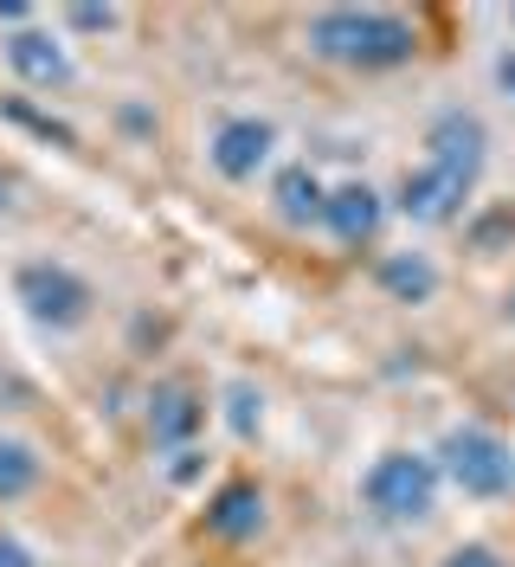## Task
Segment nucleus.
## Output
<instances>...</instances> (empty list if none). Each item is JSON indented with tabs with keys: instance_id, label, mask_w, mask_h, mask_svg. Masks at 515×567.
Listing matches in <instances>:
<instances>
[{
	"instance_id": "1",
	"label": "nucleus",
	"mask_w": 515,
	"mask_h": 567,
	"mask_svg": "<svg viewBox=\"0 0 515 567\" xmlns=\"http://www.w3.org/2000/svg\"><path fill=\"white\" fill-rule=\"evenodd\" d=\"M483 155H490V130L471 110H445L432 116V136H425V168H412L400 181V213L419 226H445L464 213V200L477 194Z\"/></svg>"
},
{
	"instance_id": "2",
	"label": "nucleus",
	"mask_w": 515,
	"mask_h": 567,
	"mask_svg": "<svg viewBox=\"0 0 515 567\" xmlns=\"http://www.w3.org/2000/svg\"><path fill=\"white\" fill-rule=\"evenodd\" d=\"M303 45L342 71H393L412 65L419 27L406 13H387V7H322L303 27Z\"/></svg>"
},
{
	"instance_id": "3",
	"label": "nucleus",
	"mask_w": 515,
	"mask_h": 567,
	"mask_svg": "<svg viewBox=\"0 0 515 567\" xmlns=\"http://www.w3.org/2000/svg\"><path fill=\"white\" fill-rule=\"evenodd\" d=\"M361 503L380 523H419L439 503V458L425 452H380L361 477Z\"/></svg>"
},
{
	"instance_id": "4",
	"label": "nucleus",
	"mask_w": 515,
	"mask_h": 567,
	"mask_svg": "<svg viewBox=\"0 0 515 567\" xmlns=\"http://www.w3.org/2000/svg\"><path fill=\"white\" fill-rule=\"evenodd\" d=\"M439 477H451L464 496H503L515 484V452L490 425H457L439 445Z\"/></svg>"
},
{
	"instance_id": "5",
	"label": "nucleus",
	"mask_w": 515,
	"mask_h": 567,
	"mask_svg": "<svg viewBox=\"0 0 515 567\" xmlns=\"http://www.w3.org/2000/svg\"><path fill=\"white\" fill-rule=\"evenodd\" d=\"M13 297L27 303V317L45 322V329H78V322L91 317V284L78 278L71 265L59 258H27L20 271H13Z\"/></svg>"
},
{
	"instance_id": "6",
	"label": "nucleus",
	"mask_w": 515,
	"mask_h": 567,
	"mask_svg": "<svg viewBox=\"0 0 515 567\" xmlns=\"http://www.w3.org/2000/svg\"><path fill=\"white\" fill-rule=\"evenodd\" d=\"M271 148H277V130L265 123V116H226L219 130H213V168L226 181H258V168L271 162Z\"/></svg>"
},
{
	"instance_id": "7",
	"label": "nucleus",
	"mask_w": 515,
	"mask_h": 567,
	"mask_svg": "<svg viewBox=\"0 0 515 567\" xmlns=\"http://www.w3.org/2000/svg\"><path fill=\"white\" fill-rule=\"evenodd\" d=\"M7 65H13L20 84H33V91H65L71 84V52L45 33V27H20V33H7Z\"/></svg>"
},
{
	"instance_id": "8",
	"label": "nucleus",
	"mask_w": 515,
	"mask_h": 567,
	"mask_svg": "<svg viewBox=\"0 0 515 567\" xmlns=\"http://www.w3.org/2000/svg\"><path fill=\"white\" fill-rule=\"evenodd\" d=\"M380 219H387V200H380L368 181H342V187H329V200H322V226H329L342 246H368L380 233Z\"/></svg>"
},
{
	"instance_id": "9",
	"label": "nucleus",
	"mask_w": 515,
	"mask_h": 567,
	"mask_svg": "<svg viewBox=\"0 0 515 567\" xmlns=\"http://www.w3.org/2000/svg\"><path fill=\"white\" fill-rule=\"evenodd\" d=\"M206 406L194 400V388H181V381H162V388L148 393V432H155V445H168V452H187V439L200 432Z\"/></svg>"
},
{
	"instance_id": "10",
	"label": "nucleus",
	"mask_w": 515,
	"mask_h": 567,
	"mask_svg": "<svg viewBox=\"0 0 515 567\" xmlns=\"http://www.w3.org/2000/svg\"><path fill=\"white\" fill-rule=\"evenodd\" d=\"M206 529L219 542H251L265 529V491L258 484H226V491L206 503Z\"/></svg>"
},
{
	"instance_id": "11",
	"label": "nucleus",
	"mask_w": 515,
	"mask_h": 567,
	"mask_svg": "<svg viewBox=\"0 0 515 567\" xmlns=\"http://www.w3.org/2000/svg\"><path fill=\"white\" fill-rule=\"evenodd\" d=\"M271 200H277V213L290 219V226H322V200H329V187H322V175L309 168V162H290L284 175H277V187H271Z\"/></svg>"
},
{
	"instance_id": "12",
	"label": "nucleus",
	"mask_w": 515,
	"mask_h": 567,
	"mask_svg": "<svg viewBox=\"0 0 515 567\" xmlns=\"http://www.w3.org/2000/svg\"><path fill=\"white\" fill-rule=\"evenodd\" d=\"M374 278H380V290H387L393 303H425V297L439 290V271H432L425 251H387Z\"/></svg>"
},
{
	"instance_id": "13",
	"label": "nucleus",
	"mask_w": 515,
	"mask_h": 567,
	"mask_svg": "<svg viewBox=\"0 0 515 567\" xmlns=\"http://www.w3.org/2000/svg\"><path fill=\"white\" fill-rule=\"evenodd\" d=\"M33 484H39V452L27 439H7V432H0V503L27 496Z\"/></svg>"
},
{
	"instance_id": "14",
	"label": "nucleus",
	"mask_w": 515,
	"mask_h": 567,
	"mask_svg": "<svg viewBox=\"0 0 515 567\" xmlns=\"http://www.w3.org/2000/svg\"><path fill=\"white\" fill-rule=\"evenodd\" d=\"M226 420H233V432H239V439H251V425H258V393L245 388V381L226 393Z\"/></svg>"
},
{
	"instance_id": "15",
	"label": "nucleus",
	"mask_w": 515,
	"mask_h": 567,
	"mask_svg": "<svg viewBox=\"0 0 515 567\" xmlns=\"http://www.w3.org/2000/svg\"><path fill=\"white\" fill-rule=\"evenodd\" d=\"M65 20L78 33H110V27H116V7H71Z\"/></svg>"
},
{
	"instance_id": "16",
	"label": "nucleus",
	"mask_w": 515,
	"mask_h": 567,
	"mask_svg": "<svg viewBox=\"0 0 515 567\" xmlns=\"http://www.w3.org/2000/svg\"><path fill=\"white\" fill-rule=\"evenodd\" d=\"M445 567H503L496 561V548H483V542H464V548H451Z\"/></svg>"
},
{
	"instance_id": "17",
	"label": "nucleus",
	"mask_w": 515,
	"mask_h": 567,
	"mask_svg": "<svg viewBox=\"0 0 515 567\" xmlns=\"http://www.w3.org/2000/svg\"><path fill=\"white\" fill-rule=\"evenodd\" d=\"M0 567H39V561H33V548H27L20 535H0Z\"/></svg>"
},
{
	"instance_id": "18",
	"label": "nucleus",
	"mask_w": 515,
	"mask_h": 567,
	"mask_svg": "<svg viewBox=\"0 0 515 567\" xmlns=\"http://www.w3.org/2000/svg\"><path fill=\"white\" fill-rule=\"evenodd\" d=\"M496 78H503V84H509V91H515V52H509V59H503V65H496Z\"/></svg>"
},
{
	"instance_id": "19",
	"label": "nucleus",
	"mask_w": 515,
	"mask_h": 567,
	"mask_svg": "<svg viewBox=\"0 0 515 567\" xmlns=\"http://www.w3.org/2000/svg\"><path fill=\"white\" fill-rule=\"evenodd\" d=\"M509 322H515V290H509Z\"/></svg>"
},
{
	"instance_id": "20",
	"label": "nucleus",
	"mask_w": 515,
	"mask_h": 567,
	"mask_svg": "<svg viewBox=\"0 0 515 567\" xmlns=\"http://www.w3.org/2000/svg\"><path fill=\"white\" fill-rule=\"evenodd\" d=\"M509 20H515V13H509Z\"/></svg>"
}]
</instances>
